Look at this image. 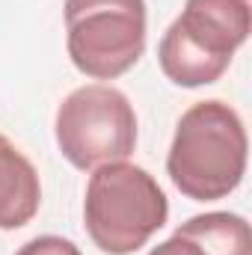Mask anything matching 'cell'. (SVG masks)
Masks as SVG:
<instances>
[{"instance_id":"cell-9","label":"cell","mask_w":252,"mask_h":255,"mask_svg":"<svg viewBox=\"0 0 252 255\" xmlns=\"http://www.w3.org/2000/svg\"><path fill=\"white\" fill-rule=\"evenodd\" d=\"M148 255H208V250H205L196 238H190V235H184V232L175 229V235H172L169 241L157 244Z\"/></svg>"},{"instance_id":"cell-1","label":"cell","mask_w":252,"mask_h":255,"mask_svg":"<svg viewBox=\"0 0 252 255\" xmlns=\"http://www.w3.org/2000/svg\"><path fill=\"white\" fill-rule=\"evenodd\" d=\"M247 128L226 101H199L178 119L166 172L193 202H217L235 193L247 172Z\"/></svg>"},{"instance_id":"cell-8","label":"cell","mask_w":252,"mask_h":255,"mask_svg":"<svg viewBox=\"0 0 252 255\" xmlns=\"http://www.w3.org/2000/svg\"><path fill=\"white\" fill-rule=\"evenodd\" d=\"M15 255H83L71 241L57 238V235H42V238H33L27 241Z\"/></svg>"},{"instance_id":"cell-5","label":"cell","mask_w":252,"mask_h":255,"mask_svg":"<svg viewBox=\"0 0 252 255\" xmlns=\"http://www.w3.org/2000/svg\"><path fill=\"white\" fill-rule=\"evenodd\" d=\"M54 130L63 157L83 172L127 160L136 148V113L125 95L107 83L74 89L57 110Z\"/></svg>"},{"instance_id":"cell-4","label":"cell","mask_w":252,"mask_h":255,"mask_svg":"<svg viewBox=\"0 0 252 255\" xmlns=\"http://www.w3.org/2000/svg\"><path fill=\"white\" fill-rule=\"evenodd\" d=\"M65 45L92 80L125 74L145 51V0H65Z\"/></svg>"},{"instance_id":"cell-6","label":"cell","mask_w":252,"mask_h":255,"mask_svg":"<svg viewBox=\"0 0 252 255\" xmlns=\"http://www.w3.org/2000/svg\"><path fill=\"white\" fill-rule=\"evenodd\" d=\"M42 205L36 166L0 133V229L27 226Z\"/></svg>"},{"instance_id":"cell-7","label":"cell","mask_w":252,"mask_h":255,"mask_svg":"<svg viewBox=\"0 0 252 255\" xmlns=\"http://www.w3.org/2000/svg\"><path fill=\"white\" fill-rule=\"evenodd\" d=\"M178 232L196 238L208 250V255H252L250 223L229 211L199 214L187 223H181Z\"/></svg>"},{"instance_id":"cell-3","label":"cell","mask_w":252,"mask_h":255,"mask_svg":"<svg viewBox=\"0 0 252 255\" xmlns=\"http://www.w3.org/2000/svg\"><path fill=\"white\" fill-rule=\"evenodd\" d=\"M250 30V0H187L160 39V68L178 86H208L232 65Z\"/></svg>"},{"instance_id":"cell-2","label":"cell","mask_w":252,"mask_h":255,"mask_svg":"<svg viewBox=\"0 0 252 255\" xmlns=\"http://www.w3.org/2000/svg\"><path fill=\"white\" fill-rule=\"evenodd\" d=\"M169 202L160 184L127 160L92 169L83 199V220L92 244L107 255H130L166 226Z\"/></svg>"}]
</instances>
